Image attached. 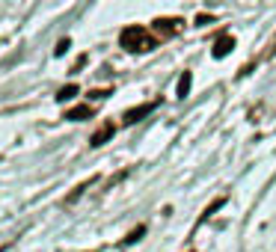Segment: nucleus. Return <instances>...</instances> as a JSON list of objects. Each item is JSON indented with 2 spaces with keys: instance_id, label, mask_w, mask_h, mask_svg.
Wrapping results in <instances>:
<instances>
[{
  "instance_id": "7ed1b4c3",
  "label": "nucleus",
  "mask_w": 276,
  "mask_h": 252,
  "mask_svg": "<svg viewBox=\"0 0 276 252\" xmlns=\"http://www.w3.org/2000/svg\"><path fill=\"white\" fill-rule=\"evenodd\" d=\"M113 134H116V128H113V125L107 122L104 128H98V131L92 134V139H89V146H92V149H98V146H104V143H107V139H110Z\"/></svg>"
},
{
  "instance_id": "f8f14e48",
  "label": "nucleus",
  "mask_w": 276,
  "mask_h": 252,
  "mask_svg": "<svg viewBox=\"0 0 276 252\" xmlns=\"http://www.w3.org/2000/svg\"><path fill=\"white\" fill-rule=\"evenodd\" d=\"M69 48H71L69 39H60V42H57V48H53V57H63V53H66Z\"/></svg>"
},
{
  "instance_id": "4468645a",
  "label": "nucleus",
  "mask_w": 276,
  "mask_h": 252,
  "mask_svg": "<svg viewBox=\"0 0 276 252\" xmlns=\"http://www.w3.org/2000/svg\"><path fill=\"white\" fill-rule=\"evenodd\" d=\"M211 21H214L211 15H196V24H199V27H205V24H211Z\"/></svg>"
},
{
  "instance_id": "9b49d317",
  "label": "nucleus",
  "mask_w": 276,
  "mask_h": 252,
  "mask_svg": "<svg viewBox=\"0 0 276 252\" xmlns=\"http://www.w3.org/2000/svg\"><path fill=\"white\" fill-rule=\"evenodd\" d=\"M175 24H178V18H173V21H170V18H160V21H155L157 30H173V33H175Z\"/></svg>"
},
{
  "instance_id": "f257e3e1",
  "label": "nucleus",
  "mask_w": 276,
  "mask_h": 252,
  "mask_svg": "<svg viewBox=\"0 0 276 252\" xmlns=\"http://www.w3.org/2000/svg\"><path fill=\"white\" fill-rule=\"evenodd\" d=\"M122 48L125 50H134V53H143V50H152L157 45V39L146 27H125L119 36Z\"/></svg>"
},
{
  "instance_id": "20e7f679",
  "label": "nucleus",
  "mask_w": 276,
  "mask_h": 252,
  "mask_svg": "<svg viewBox=\"0 0 276 252\" xmlns=\"http://www.w3.org/2000/svg\"><path fill=\"white\" fill-rule=\"evenodd\" d=\"M92 116V107L89 104H80V107H71V110H66V119L69 122H84V119Z\"/></svg>"
},
{
  "instance_id": "6e6552de",
  "label": "nucleus",
  "mask_w": 276,
  "mask_h": 252,
  "mask_svg": "<svg viewBox=\"0 0 276 252\" xmlns=\"http://www.w3.org/2000/svg\"><path fill=\"white\" fill-rule=\"evenodd\" d=\"M77 92H80V89H77V83H69V86H63V89L57 92V101H60V104H63V101H71Z\"/></svg>"
},
{
  "instance_id": "ddd939ff",
  "label": "nucleus",
  "mask_w": 276,
  "mask_h": 252,
  "mask_svg": "<svg viewBox=\"0 0 276 252\" xmlns=\"http://www.w3.org/2000/svg\"><path fill=\"white\" fill-rule=\"evenodd\" d=\"M107 95H110V89H92V92H89V98H95V101L107 98Z\"/></svg>"
},
{
  "instance_id": "423d86ee",
  "label": "nucleus",
  "mask_w": 276,
  "mask_h": 252,
  "mask_svg": "<svg viewBox=\"0 0 276 252\" xmlns=\"http://www.w3.org/2000/svg\"><path fill=\"white\" fill-rule=\"evenodd\" d=\"M190 86H193V74H190V71H181L178 86H175V95H178V98H187V95H190Z\"/></svg>"
},
{
  "instance_id": "39448f33",
  "label": "nucleus",
  "mask_w": 276,
  "mask_h": 252,
  "mask_svg": "<svg viewBox=\"0 0 276 252\" xmlns=\"http://www.w3.org/2000/svg\"><path fill=\"white\" fill-rule=\"evenodd\" d=\"M232 48H235V39H232V36H223V39H217V45H214V57H217V60H220V57H229Z\"/></svg>"
},
{
  "instance_id": "2eb2a0df",
  "label": "nucleus",
  "mask_w": 276,
  "mask_h": 252,
  "mask_svg": "<svg viewBox=\"0 0 276 252\" xmlns=\"http://www.w3.org/2000/svg\"><path fill=\"white\" fill-rule=\"evenodd\" d=\"M0 252H3V246H0Z\"/></svg>"
},
{
  "instance_id": "f03ea898",
  "label": "nucleus",
  "mask_w": 276,
  "mask_h": 252,
  "mask_svg": "<svg viewBox=\"0 0 276 252\" xmlns=\"http://www.w3.org/2000/svg\"><path fill=\"white\" fill-rule=\"evenodd\" d=\"M157 107V101H149V104H140V107H131V110H125V116H122V122L125 125H134V122H140L143 116H149L152 110Z\"/></svg>"
},
{
  "instance_id": "0eeeda50",
  "label": "nucleus",
  "mask_w": 276,
  "mask_h": 252,
  "mask_svg": "<svg viewBox=\"0 0 276 252\" xmlns=\"http://www.w3.org/2000/svg\"><path fill=\"white\" fill-rule=\"evenodd\" d=\"M89 184H95V175H92V178H87L84 184H77V187H74L69 196H66V205H71V202H77V199H80V196H84V193L89 190Z\"/></svg>"
},
{
  "instance_id": "1a4fd4ad",
  "label": "nucleus",
  "mask_w": 276,
  "mask_h": 252,
  "mask_svg": "<svg viewBox=\"0 0 276 252\" xmlns=\"http://www.w3.org/2000/svg\"><path fill=\"white\" fill-rule=\"evenodd\" d=\"M143 235H146V226H137V229H134L131 235H128L125 240H122V246H131V243H137V240H140Z\"/></svg>"
},
{
  "instance_id": "9d476101",
  "label": "nucleus",
  "mask_w": 276,
  "mask_h": 252,
  "mask_svg": "<svg viewBox=\"0 0 276 252\" xmlns=\"http://www.w3.org/2000/svg\"><path fill=\"white\" fill-rule=\"evenodd\" d=\"M223 205H226V196H217V199H214V202H211V205L205 208V214H202V219H208L211 214H214V211H217V208H223Z\"/></svg>"
}]
</instances>
